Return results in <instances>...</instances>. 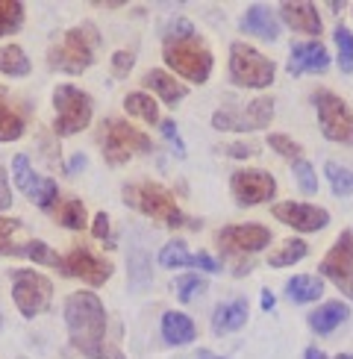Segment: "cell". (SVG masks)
<instances>
[{
  "label": "cell",
  "mask_w": 353,
  "mask_h": 359,
  "mask_svg": "<svg viewBox=\"0 0 353 359\" xmlns=\"http://www.w3.org/2000/svg\"><path fill=\"white\" fill-rule=\"evenodd\" d=\"M65 321L71 333V345L88 359H124L118 351L103 345L106 336V309L92 292H74L65 304Z\"/></svg>",
  "instance_id": "obj_1"
},
{
  "label": "cell",
  "mask_w": 353,
  "mask_h": 359,
  "mask_svg": "<svg viewBox=\"0 0 353 359\" xmlns=\"http://www.w3.org/2000/svg\"><path fill=\"white\" fill-rule=\"evenodd\" d=\"M165 62L183 74L186 80L191 83H206L212 74V53L206 50V44L198 39V33H188V36H176V39H165Z\"/></svg>",
  "instance_id": "obj_2"
},
{
  "label": "cell",
  "mask_w": 353,
  "mask_h": 359,
  "mask_svg": "<svg viewBox=\"0 0 353 359\" xmlns=\"http://www.w3.org/2000/svg\"><path fill=\"white\" fill-rule=\"evenodd\" d=\"M100 147L109 165H121L132 154H151L153 144L151 139L139 133L136 127H130L121 118H109L100 124Z\"/></svg>",
  "instance_id": "obj_3"
},
{
  "label": "cell",
  "mask_w": 353,
  "mask_h": 359,
  "mask_svg": "<svg viewBox=\"0 0 353 359\" xmlns=\"http://www.w3.org/2000/svg\"><path fill=\"white\" fill-rule=\"evenodd\" d=\"M97 33L95 27H74L65 33L62 44L50 50V68H62L68 74H80L95 62Z\"/></svg>",
  "instance_id": "obj_4"
},
{
  "label": "cell",
  "mask_w": 353,
  "mask_h": 359,
  "mask_svg": "<svg viewBox=\"0 0 353 359\" xmlns=\"http://www.w3.org/2000/svg\"><path fill=\"white\" fill-rule=\"evenodd\" d=\"M124 201L130 206H136L139 212L162 221L165 227H183L186 224V215L180 212V206L174 203V198L162 186H153V183L124 186Z\"/></svg>",
  "instance_id": "obj_5"
},
{
  "label": "cell",
  "mask_w": 353,
  "mask_h": 359,
  "mask_svg": "<svg viewBox=\"0 0 353 359\" xmlns=\"http://www.w3.org/2000/svg\"><path fill=\"white\" fill-rule=\"evenodd\" d=\"M53 107H56V133L59 136H74V133L85 130L92 124V97L80 92L77 86H56L53 92Z\"/></svg>",
  "instance_id": "obj_6"
},
{
  "label": "cell",
  "mask_w": 353,
  "mask_h": 359,
  "mask_svg": "<svg viewBox=\"0 0 353 359\" xmlns=\"http://www.w3.org/2000/svg\"><path fill=\"white\" fill-rule=\"evenodd\" d=\"M312 103L318 109V124L324 130V136L330 142H342V144H353V112L347 109V103L333 95V92H315Z\"/></svg>",
  "instance_id": "obj_7"
},
{
  "label": "cell",
  "mask_w": 353,
  "mask_h": 359,
  "mask_svg": "<svg viewBox=\"0 0 353 359\" xmlns=\"http://www.w3.org/2000/svg\"><path fill=\"white\" fill-rule=\"evenodd\" d=\"M230 77L235 86H250V88L271 86L274 62H268L259 50L247 48V44H233L230 48Z\"/></svg>",
  "instance_id": "obj_8"
},
{
  "label": "cell",
  "mask_w": 353,
  "mask_h": 359,
  "mask_svg": "<svg viewBox=\"0 0 353 359\" xmlns=\"http://www.w3.org/2000/svg\"><path fill=\"white\" fill-rule=\"evenodd\" d=\"M50 294H53V286L44 274L24 271V268L21 271H12V297L24 318H36L39 312L48 309Z\"/></svg>",
  "instance_id": "obj_9"
},
{
  "label": "cell",
  "mask_w": 353,
  "mask_h": 359,
  "mask_svg": "<svg viewBox=\"0 0 353 359\" xmlns=\"http://www.w3.org/2000/svg\"><path fill=\"white\" fill-rule=\"evenodd\" d=\"M274 118V100L271 97H256L247 103L244 109H221L212 115V124L218 130L230 133H250V130H265Z\"/></svg>",
  "instance_id": "obj_10"
},
{
  "label": "cell",
  "mask_w": 353,
  "mask_h": 359,
  "mask_svg": "<svg viewBox=\"0 0 353 359\" xmlns=\"http://www.w3.org/2000/svg\"><path fill=\"white\" fill-rule=\"evenodd\" d=\"M318 271L324 277H330L345 297H353V236L350 233H342L335 238L333 250L327 253V259L321 262Z\"/></svg>",
  "instance_id": "obj_11"
},
{
  "label": "cell",
  "mask_w": 353,
  "mask_h": 359,
  "mask_svg": "<svg viewBox=\"0 0 353 359\" xmlns=\"http://www.w3.org/2000/svg\"><path fill=\"white\" fill-rule=\"evenodd\" d=\"M271 242V233L262 227V224H233L218 233V245L224 248L233 257H247V253H256Z\"/></svg>",
  "instance_id": "obj_12"
},
{
  "label": "cell",
  "mask_w": 353,
  "mask_h": 359,
  "mask_svg": "<svg viewBox=\"0 0 353 359\" xmlns=\"http://www.w3.org/2000/svg\"><path fill=\"white\" fill-rule=\"evenodd\" d=\"M12 174H15V186H18L27 198H33L41 209H50L59 198V186L53 183V180L48 177H36L33 171H29V159L27 154H18L12 162Z\"/></svg>",
  "instance_id": "obj_13"
},
{
  "label": "cell",
  "mask_w": 353,
  "mask_h": 359,
  "mask_svg": "<svg viewBox=\"0 0 353 359\" xmlns=\"http://www.w3.org/2000/svg\"><path fill=\"white\" fill-rule=\"evenodd\" d=\"M59 271H62L65 277H80V280L88 283V286H103L112 274V265L106 259H97L92 250L74 248L62 259V265H59Z\"/></svg>",
  "instance_id": "obj_14"
},
{
  "label": "cell",
  "mask_w": 353,
  "mask_h": 359,
  "mask_svg": "<svg viewBox=\"0 0 353 359\" xmlns=\"http://www.w3.org/2000/svg\"><path fill=\"white\" fill-rule=\"evenodd\" d=\"M230 186H233L235 201H239L242 206L265 203L277 194V180L271 174H265V171H235Z\"/></svg>",
  "instance_id": "obj_15"
},
{
  "label": "cell",
  "mask_w": 353,
  "mask_h": 359,
  "mask_svg": "<svg viewBox=\"0 0 353 359\" xmlns=\"http://www.w3.org/2000/svg\"><path fill=\"white\" fill-rule=\"evenodd\" d=\"M274 218L286 221L289 227L300 230V233H315V230H324L330 221V212L327 209H318V206H309V203H277L274 206Z\"/></svg>",
  "instance_id": "obj_16"
},
{
  "label": "cell",
  "mask_w": 353,
  "mask_h": 359,
  "mask_svg": "<svg viewBox=\"0 0 353 359\" xmlns=\"http://www.w3.org/2000/svg\"><path fill=\"white\" fill-rule=\"evenodd\" d=\"M330 68V53L324 50V44L309 41V44H298L291 48V59H289V74H324Z\"/></svg>",
  "instance_id": "obj_17"
},
{
  "label": "cell",
  "mask_w": 353,
  "mask_h": 359,
  "mask_svg": "<svg viewBox=\"0 0 353 359\" xmlns=\"http://www.w3.org/2000/svg\"><path fill=\"white\" fill-rule=\"evenodd\" d=\"M159 265H165V268H176V265H191V268H203V271H218V259L212 257H206V253H188L186 245L176 238V242H168L165 248L159 250Z\"/></svg>",
  "instance_id": "obj_18"
},
{
  "label": "cell",
  "mask_w": 353,
  "mask_h": 359,
  "mask_svg": "<svg viewBox=\"0 0 353 359\" xmlns=\"http://www.w3.org/2000/svg\"><path fill=\"white\" fill-rule=\"evenodd\" d=\"M279 12H283V21L291 29L306 33V36H321V18L312 4H283Z\"/></svg>",
  "instance_id": "obj_19"
},
{
  "label": "cell",
  "mask_w": 353,
  "mask_h": 359,
  "mask_svg": "<svg viewBox=\"0 0 353 359\" xmlns=\"http://www.w3.org/2000/svg\"><path fill=\"white\" fill-rule=\"evenodd\" d=\"M242 29L250 36H259L265 41H274L279 39V24L274 21V15L262 6H247L244 18H242Z\"/></svg>",
  "instance_id": "obj_20"
},
{
  "label": "cell",
  "mask_w": 353,
  "mask_h": 359,
  "mask_svg": "<svg viewBox=\"0 0 353 359\" xmlns=\"http://www.w3.org/2000/svg\"><path fill=\"white\" fill-rule=\"evenodd\" d=\"M247 321V301H230V304H221L215 309V316H212V330L218 336H224V333H233V330H239V327H244Z\"/></svg>",
  "instance_id": "obj_21"
},
{
  "label": "cell",
  "mask_w": 353,
  "mask_h": 359,
  "mask_svg": "<svg viewBox=\"0 0 353 359\" xmlns=\"http://www.w3.org/2000/svg\"><path fill=\"white\" fill-rule=\"evenodd\" d=\"M195 333L198 330L188 316H183V312H165V318H162V339L168 345H186V341L195 339Z\"/></svg>",
  "instance_id": "obj_22"
},
{
  "label": "cell",
  "mask_w": 353,
  "mask_h": 359,
  "mask_svg": "<svg viewBox=\"0 0 353 359\" xmlns=\"http://www.w3.org/2000/svg\"><path fill=\"white\" fill-rule=\"evenodd\" d=\"M347 316H350V309L345 304H324L321 309H315L312 316H309V327H312L315 333H333Z\"/></svg>",
  "instance_id": "obj_23"
},
{
  "label": "cell",
  "mask_w": 353,
  "mask_h": 359,
  "mask_svg": "<svg viewBox=\"0 0 353 359\" xmlns=\"http://www.w3.org/2000/svg\"><path fill=\"white\" fill-rule=\"evenodd\" d=\"M144 86H153V92L165 100V103H176V100H183L186 95H188V88L186 86H180L176 83L171 74H165V71H151L144 77Z\"/></svg>",
  "instance_id": "obj_24"
},
{
  "label": "cell",
  "mask_w": 353,
  "mask_h": 359,
  "mask_svg": "<svg viewBox=\"0 0 353 359\" xmlns=\"http://www.w3.org/2000/svg\"><path fill=\"white\" fill-rule=\"evenodd\" d=\"M324 292V283L312 274H300V277H294L286 283V294L291 297L294 304H309V301H315V297H321Z\"/></svg>",
  "instance_id": "obj_25"
},
{
  "label": "cell",
  "mask_w": 353,
  "mask_h": 359,
  "mask_svg": "<svg viewBox=\"0 0 353 359\" xmlns=\"http://www.w3.org/2000/svg\"><path fill=\"white\" fill-rule=\"evenodd\" d=\"M0 71L9 74V77H27L29 74V59L18 44H9V48H0Z\"/></svg>",
  "instance_id": "obj_26"
},
{
  "label": "cell",
  "mask_w": 353,
  "mask_h": 359,
  "mask_svg": "<svg viewBox=\"0 0 353 359\" xmlns=\"http://www.w3.org/2000/svg\"><path fill=\"white\" fill-rule=\"evenodd\" d=\"M24 24V4L21 0H0V36L15 33Z\"/></svg>",
  "instance_id": "obj_27"
},
{
  "label": "cell",
  "mask_w": 353,
  "mask_h": 359,
  "mask_svg": "<svg viewBox=\"0 0 353 359\" xmlns=\"http://www.w3.org/2000/svg\"><path fill=\"white\" fill-rule=\"evenodd\" d=\"M306 253H309L306 242H300V238H289V242H283V248H279L277 253H271V265H274V268L294 265V262H300Z\"/></svg>",
  "instance_id": "obj_28"
},
{
  "label": "cell",
  "mask_w": 353,
  "mask_h": 359,
  "mask_svg": "<svg viewBox=\"0 0 353 359\" xmlns=\"http://www.w3.org/2000/svg\"><path fill=\"white\" fill-rule=\"evenodd\" d=\"M21 133H24V118L12 112L4 103V97H0V142H15L21 139Z\"/></svg>",
  "instance_id": "obj_29"
},
{
  "label": "cell",
  "mask_w": 353,
  "mask_h": 359,
  "mask_svg": "<svg viewBox=\"0 0 353 359\" xmlns=\"http://www.w3.org/2000/svg\"><path fill=\"white\" fill-rule=\"evenodd\" d=\"M124 107L130 109V115L141 118V121H147V124H156L159 121V107L147 95H127Z\"/></svg>",
  "instance_id": "obj_30"
},
{
  "label": "cell",
  "mask_w": 353,
  "mask_h": 359,
  "mask_svg": "<svg viewBox=\"0 0 353 359\" xmlns=\"http://www.w3.org/2000/svg\"><path fill=\"white\" fill-rule=\"evenodd\" d=\"M327 180H330V189L333 194H338V198H347V194H353V171L335 165V162H327Z\"/></svg>",
  "instance_id": "obj_31"
},
{
  "label": "cell",
  "mask_w": 353,
  "mask_h": 359,
  "mask_svg": "<svg viewBox=\"0 0 353 359\" xmlns=\"http://www.w3.org/2000/svg\"><path fill=\"white\" fill-rule=\"evenodd\" d=\"M59 224L68 230H83L85 227V206L80 201H65L59 206Z\"/></svg>",
  "instance_id": "obj_32"
},
{
  "label": "cell",
  "mask_w": 353,
  "mask_h": 359,
  "mask_svg": "<svg viewBox=\"0 0 353 359\" xmlns=\"http://www.w3.org/2000/svg\"><path fill=\"white\" fill-rule=\"evenodd\" d=\"M335 44H338V65L345 74L353 71V33L347 27H335Z\"/></svg>",
  "instance_id": "obj_33"
},
{
  "label": "cell",
  "mask_w": 353,
  "mask_h": 359,
  "mask_svg": "<svg viewBox=\"0 0 353 359\" xmlns=\"http://www.w3.org/2000/svg\"><path fill=\"white\" fill-rule=\"evenodd\" d=\"M21 257L33 259V262H41V265H53V268L62 265V259H59L44 242H27V245H21Z\"/></svg>",
  "instance_id": "obj_34"
},
{
  "label": "cell",
  "mask_w": 353,
  "mask_h": 359,
  "mask_svg": "<svg viewBox=\"0 0 353 359\" xmlns=\"http://www.w3.org/2000/svg\"><path fill=\"white\" fill-rule=\"evenodd\" d=\"M15 230H21V221L0 218V257H21V248L12 242Z\"/></svg>",
  "instance_id": "obj_35"
},
{
  "label": "cell",
  "mask_w": 353,
  "mask_h": 359,
  "mask_svg": "<svg viewBox=\"0 0 353 359\" xmlns=\"http://www.w3.org/2000/svg\"><path fill=\"white\" fill-rule=\"evenodd\" d=\"M294 180H298V186L306 191V194H315L318 191V177L312 171L306 159H294Z\"/></svg>",
  "instance_id": "obj_36"
},
{
  "label": "cell",
  "mask_w": 353,
  "mask_h": 359,
  "mask_svg": "<svg viewBox=\"0 0 353 359\" xmlns=\"http://www.w3.org/2000/svg\"><path fill=\"white\" fill-rule=\"evenodd\" d=\"M268 144L274 147V151L279 156H289V159H300V144L291 142L289 136H279V133H274V136H268Z\"/></svg>",
  "instance_id": "obj_37"
},
{
  "label": "cell",
  "mask_w": 353,
  "mask_h": 359,
  "mask_svg": "<svg viewBox=\"0 0 353 359\" xmlns=\"http://www.w3.org/2000/svg\"><path fill=\"white\" fill-rule=\"evenodd\" d=\"M206 289V280L200 277H183L180 283H176V294H180V301L188 304V301H195V294Z\"/></svg>",
  "instance_id": "obj_38"
},
{
  "label": "cell",
  "mask_w": 353,
  "mask_h": 359,
  "mask_svg": "<svg viewBox=\"0 0 353 359\" xmlns=\"http://www.w3.org/2000/svg\"><path fill=\"white\" fill-rule=\"evenodd\" d=\"M162 136H165V142L171 144V151H176V156H186V144H183V139H180V133H176V124L171 121H162Z\"/></svg>",
  "instance_id": "obj_39"
},
{
  "label": "cell",
  "mask_w": 353,
  "mask_h": 359,
  "mask_svg": "<svg viewBox=\"0 0 353 359\" xmlns=\"http://www.w3.org/2000/svg\"><path fill=\"white\" fill-rule=\"evenodd\" d=\"M259 147L250 144V142H235V144H227V156L233 159H247V156H256Z\"/></svg>",
  "instance_id": "obj_40"
},
{
  "label": "cell",
  "mask_w": 353,
  "mask_h": 359,
  "mask_svg": "<svg viewBox=\"0 0 353 359\" xmlns=\"http://www.w3.org/2000/svg\"><path fill=\"white\" fill-rule=\"evenodd\" d=\"M112 68H115L118 77H124V74H130V68H132V53L118 50V53L112 56Z\"/></svg>",
  "instance_id": "obj_41"
},
{
  "label": "cell",
  "mask_w": 353,
  "mask_h": 359,
  "mask_svg": "<svg viewBox=\"0 0 353 359\" xmlns=\"http://www.w3.org/2000/svg\"><path fill=\"white\" fill-rule=\"evenodd\" d=\"M12 206V189L6 183V171L0 168V209H9Z\"/></svg>",
  "instance_id": "obj_42"
},
{
  "label": "cell",
  "mask_w": 353,
  "mask_h": 359,
  "mask_svg": "<svg viewBox=\"0 0 353 359\" xmlns=\"http://www.w3.org/2000/svg\"><path fill=\"white\" fill-rule=\"evenodd\" d=\"M95 238H106L109 236V218H106V212H97L95 215Z\"/></svg>",
  "instance_id": "obj_43"
},
{
  "label": "cell",
  "mask_w": 353,
  "mask_h": 359,
  "mask_svg": "<svg viewBox=\"0 0 353 359\" xmlns=\"http://www.w3.org/2000/svg\"><path fill=\"white\" fill-rule=\"evenodd\" d=\"M180 359H221V356H215V353H209V351H195V353L180 356Z\"/></svg>",
  "instance_id": "obj_44"
},
{
  "label": "cell",
  "mask_w": 353,
  "mask_h": 359,
  "mask_svg": "<svg viewBox=\"0 0 353 359\" xmlns=\"http://www.w3.org/2000/svg\"><path fill=\"white\" fill-rule=\"evenodd\" d=\"M80 168H85V156H74V159L68 162V171L74 174V171H80Z\"/></svg>",
  "instance_id": "obj_45"
},
{
  "label": "cell",
  "mask_w": 353,
  "mask_h": 359,
  "mask_svg": "<svg viewBox=\"0 0 353 359\" xmlns=\"http://www.w3.org/2000/svg\"><path fill=\"white\" fill-rule=\"evenodd\" d=\"M262 306L265 309H274V294L268 289H262Z\"/></svg>",
  "instance_id": "obj_46"
},
{
  "label": "cell",
  "mask_w": 353,
  "mask_h": 359,
  "mask_svg": "<svg viewBox=\"0 0 353 359\" xmlns=\"http://www.w3.org/2000/svg\"><path fill=\"white\" fill-rule=\"evenodd\" d=\"M306 359H327V356H324L321 351H315V348H309V351H306Z\"/></svg>",
  "instance_id": "obj_47"
},
{
  "label": "cell",
  "mask_w": 353,
  "mask_h": 359,
  "mask_svg": "<svg viewBox=\"0 0 353 359\" xmlns=\"http://www.w3.org/2000/svg\"><path fill=\"white\" fill-rule=\"evenodd\" d=\"M335 359H353V356H335Z\"/></svg>",
  "instance_id": "obj_48"
},
{
  "label": "cell",
  "mask_w": 353,
  "mask_h": 359,
  "mask_svg": "<svg viewBox=\"0 0 353 359\" xmlns=\"http://www.w3.org/2000/svg\"><path fill=\"white\" fill-rule=\"evenodd\" d=\"M0 327H4V316H0Z\"/></svg>",
  "instance_id": "obj_49"
}]
</instances>
